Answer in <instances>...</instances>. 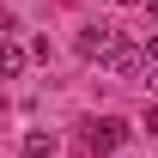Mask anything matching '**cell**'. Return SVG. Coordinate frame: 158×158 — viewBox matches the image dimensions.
<instances>
[{"label":"cell","mask_w":158,"mask_h":158,"mask_svg":"<svg viewBox=\"0 0 158 158\" xmlns=\"http://www.w3.org/2000/svg\"><path fill=\"white\" fill-rule=\"evenodd\" d=\"M146 55H152V61H158V37H152V43H146Z\"/></svg>","instance_id":"obj_6"},{"label":"cell","mask_w":158,"mask_h":158,"mask_svg":"<svg viewBox=\"0 0 158 158\" xmlns=\"http://www.w3.org/2000/svg\"><path fill=\"white\" fill-rule=\"evenodd\" d=\"M19 152H24V158H49V152H55V134H43V128H31Z\"/></svg>","instance_id":"obj_4"},{"label":"cell","mask_w":158,"mask_h":158,"mask_svg":"<svg viewBox=\"0 0 158 158\" xmlns=\"http://www.w3.org/2000/svg\"><path fill=\"white\" fill-rule=\"evenodd\" d=\"M110 43H116V31H110V24H85V31H79V55H91V61H98Z\"/></svg>","instance_id":"obj_3"},{"label":"cell","mask_w":158,"mask_h":158,"mask_svg":"<svg viewBox=\"0 0 158 158\" xmlns=\"http://www.w3.org/2000/svg\"><path fill=\"white\" fill-rule=\"evenodd\" d=\"M85 140H91V152H122L128 146V122L98 116V122H85Z\"/></svg>","instance_id":"obj_2"},{"label":"cell","mask_w":158,"mask_h":158,"mask_svg":"<svg viewBox=\"0 0 158 158\" xmlns=\"http://www.w3.org/2000/svg\"><path fill=\"white\" fill-rule=\"evenodd\" d=\"M140 122H146V134H158V110H146V116H140Z\"/></svg>","instance_id":"obj_5"},{"label":"cell","mask_w":158,"mask_h":158,"mask_svg":"<svg viewBox=\"0 0 158 158\" xmlns=\"http://www.w3.org/2000/svg\"><path fill=\"white\" fill-rule=\"evenodd\" d=\"M152 85H158V79H152Z\"/></svg>","instance_id":"obj_7"},{"label":"cell","mask_w":158,"mask_h":158,"mask_svg":"<svg viewBox=\"0 0 158 158\" xmlns=\"http://www.w3.org/2000/svg\"><path fill=\"white\" fill-rule=\"evenodd\" d=\"M98 67H103V73H116V79H134L140 67H146V55H140L128 37H116V43H110V49L98 55Z\"/></svg>","instance_id":"obj_1"}]
</instances>
